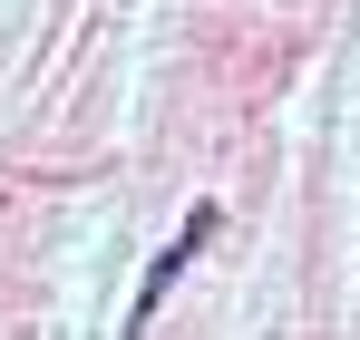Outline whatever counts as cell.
Here are the masks:
<instances>
[{"instance_id": "cell-1", "label": "cell", "mask_w": 360, "mask_h": 340, "mask_svg": "<svg viewBox=\"0 0 360 340\" xmlns=\"http://www.w3.org/2000/svg\"><path fill=\"white\" fill-rule=\"evenodd\" d=\"M214 233H224V204H195V214H185V224H176V243H166V253L146 263V282H136V311H127V331H146V321L166 311V292L185 282V263H195V253H205Z\"/></svg>"}]
</instances>
